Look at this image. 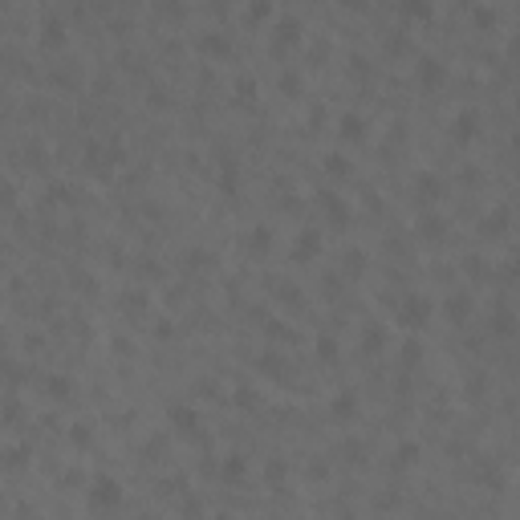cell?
<instances>
[{"mask_svg": "<svg viewBox=\"0 0 520 520\" xmlns=\"http://www.w3.org/2000/svg\"><path fill=\"white\" fill-rule=\"evenodd\" d=\"M317 354L326 358V362H333V358H337V337L321 333V337H317Z\"/></svg>", "mask_w": 520, "mask_h": 520, "instance_id": "34", "label": "cell"}, {"mask_svg": "<svg viewBox=\"0 0 520 520\" xmlns=\"http://www.w3.org/2000/svg\"><path fill=\"white\" fill-rule=\"evenodd\" d=\"M70 443H77V448H90V443H94V427H90V423H73L70 427Z\"/></svg>", "mask_w": 520, "mask_h": 520, "instance_id": "27", "label": "cell"}, {"mask_svg": "<svg viewBox=\"0 0 520 520\" xmlns=\"http://www.w3.org/2000/svg\"><path fill=\"white\" fill-rule=\"evenodd\" d=\"M236 402H240V406H248V411H252V406L260 402V395L252 390V386H236Z\"/></svg>", "mask_w": 520, "mask_h": 520, "instance_id": "38", "label": "cell"}, {"mask_svg": "<svg viewBox=\"0 0 520 520\" xmlns=\"http://www.w3.org/2000/svg\"><path fill=\"white\" fill-rule=\"evenodd\" d=\"M220 475H224L228 484H240V480L248 475V459H244L240 451H232V455H224V464H220Z\"/></svg>", "mask_w": 520, "mask_h": 520, "instance_id": "18", "label": "cell"}, {"mask_svg": "<svg viewBox=\"0 0 520 520\" xmlns=\"http://www.w3.org/2000/svg\"><path fill=\"white\" fill-rule=\"evenodd\" d=\"M443 313H448L455 326H464L468 317L475 313V301H472V293H451L448 301H443Z\"/></svg>", "mask_w": 520, "mask_h": 520, "instance_id": "13", "label": "cell"}, {"mask_svg": "<svg viewBox=\"0 0 520 520\" xmlns=\"http://www.w3.org/2000/svg\"><path fill=\"white\" fill-rule=\"evenodd\" d=\"M366 268V252H346V273H362Z\"/></svg>", "mask_w": 520, "mask_h": 520, "instance_id": "39", "label": "cell"}, {"mask_svg": "<svg viewBox=\"0 0 520 520\" xmlns=\"http://www.w3.org/2000/svg\"><path fill=\"white\" fill-rule=\"evenodd\" d=\"M415 77H419L423 90H439V86L448 82V66H443V57H435V53H419V61H415Z\"/></svg>", "mask_w": 520, "mask_h": 520, "instance_id": "3", "label": "cell"}, {"mask_svg": "<svg viewBox=\"0 0 520 520\" xmlns=\"http://www.w3.org/2000/svg\"><path fill=\"white\" fill-rule=\"evenodd\" d=\"M431 313H435V305H431L427 293H406L395 305V321H399L402 330H423L427 321H431Z\"/></svg>", "mask_w": 520, "mask_h": 520, "instance_id": "1", "label": "cell"}, {"mask_svg": "<svg viewBox=\"0 0 520 520\" xmlns=\"http://www.w3.org/2000/svg\"><path fill=\"white\" fill-rule=\"evenodd\" d=\"M49 395H53V399H70V390H73V382L66 378V374H49Z\"/></svg>", "mask_w": 520, "mask_h": 520, "instance_id": "26", "label": "cell"}, {"mask_svg": "<svg viewBox=\"0 0 520 520\" xmlns=\"http://www.w3.org/2000/svg\"><path fill=\"white\" fill-rule=\"evenodd\" d=\"M167 419H171V427H175L179 435H195V431H199V411H195L191 402H171V406H167Z\"/></svg>", "mask_w": 520, "mask_h": 520, "instance_id": "8", "label": "cell"}, {"mask_svg": "<svg viewBox=\"0 0 520 520\" xmlns=\"http://www.w3.org/2000/svg\"><path fill=\"white\" fill-rule=\"evenodd\" d=\"M264 333H268V337H297L293 330H284V321H268V326H264Z\"/></svg>", "mask_w": 520, "mask_h": 520, "instance_id": "40", "label": "cell"}, {"mask_svg": "<svg viewBox=\"0 0 520 520\" xmlns=\"http://www.w3.org/2000/svg\"><path fill=\"white\" fill-rule=\"evenodd\" d=\"M236 98L240 102H252V98H257V77H252V73H240L236 77Z\"/></svg>", "mask_w": 520, "mask_h": 520, "instance_id": "28", "label": "cell"}, {"mask_svg": "<svg viewBox=\"0 0 520 520\" xmlns=\"http://www.w3.org/2000/svg\"><path fill=\"white\" fill-rule=\"evenodd\" d=\"M260 370L268 374V378H284V358L277 350H268V354L260 358Z\"/></svg>", "mask_w": 520, "mask_h": 520, "instance_id": "25", "label": "cell"}, {"mask_svg": "<svg viewBox=\"0 0 520 520\" xmlns=\"http://www.w3.org/2000/svg\"><path fill=\"white\" fill-rule=\"evenodd\" d=\"M464 273H468L472 281H484V277H488V264H484V257H468V260H464Z\"/></svg>", "mask_w": 520, "mask_h": 520, "instance_id": "31", "label": "cell"}, {"mask_svg": "<svg viewBox=\"0 0 520 520\" xmlns=\"http://www.w3.org/2000/svg\"><path fill=\"white\" fill-rule=\"evenodd\" d=\"M66 37H70V24H66V17H61L57 8H45V13H41V45L57 49V45H66Z\"/></svg>", "mask_w": 520, "mask_h": 520, "instance_id": "5", "label": "cell"}, {"mask_svg": "<svg viewBox=\"0 0 520 520\" xmlns=\"http://www.w3.org/2000/svg\"><path fill=\"white\" fill-rule=\"evenodd\" d=\"M406 49H411L406 33H390V37H386V53H406Z\"/></svg>", "mask_w": 520, "mask_h": 520, "instance_id": "37", "label": "cell"}, {"mask_svg": "<svg viewBox=\"0 0 520 520\" xmlns=\"http://www.w3.org/2000/svg\"><path fill=\"white\" fill-rule=\"evenodd\" d=\"M382 346H386V330H382V326H366V333H362V350H366V354H378Z\"/></svg>", "mask_w": 520, "mask_h": 520, "instance_id": "22", "label": "cell"}, {"mask_svg": "<svg viewBox=\"0 0 520 520\" xmlns=\"http://www.w3.org/2000/svg\"><path fill=\"white\" fill-rule=\"evenodd\" d=\"M317 204H321V212L330 215L333 228H346V224H350V215H354V212H350V204H346L337 191H321V199H317Z\"/></svg>", "mask_w": 520, "mask_h": 520, "instance_id": "10", "label": "cell"}, {"mask_svg": "<svg viewBox=\"0 0 520 520\" xmlns=\"http://www.w3.org/2000/svg\"><path fill=\"white\" fill-rule=\"evenodd\" d=\"M297 41H301V21H297V17H281V21L273 24V41H268V49H273V57H284Z\"/></svg>", "mask_w": 520, "mask_h": 520, "instance_id": "4", "label": "cell"}, {"mask_svg": "<svg viewBox=\"0 0 520 520\" xmlns=\"http://www.w3.org/2000/svg\"><path fill=\"white\" fill-rule=\"evenodd\" d=\"M480 135V110L475 106H459L455 118H451V139L455 142H472Z\"/></svg>", "mask_w": 520, "mask_h": 520, "instance_id": "7", "label": "cell"}, {"mask_svg": "<svg viewBox=\"0 0 520 520\" xmlns=\"http://www.w3.org/2000/svg\"><path fill=\"white\" fill-rule=\"evenodd\" d=\"M284 475H289V464H284V459H277V455H273V459L264 464V480H268L273 488H281V484H284Z\"/></svg>", "mask_w": 520, "mask_h": 520, "instance_id": "24", "label": "cell"}, {"mask_svg": "<svg viewBox=\"0 0 520 520\" xmlns=\"http://www.w3.org/2000/svg\"><path fill=\"white\" fill-rule=\"evenodd\" d=\"M281 301H293V305H301V289H297V284H293V289L284 284V289H281Z\"/></svg>", "mask_w": 520, "mask_h": 520, "instance_id": "42", "label": "cell"}, {"mask_svg": "<svg viewBox=\"0 0 520 520\" xmlns=\"http://www.w3.org/2000/svg\"><path fill=\"white\" fill-rule=\"evenodd\" d=\"M508 224H512V208H508V204H496L492 212L480 220V232H484V236H504Z\"/></svg>", "mask_w": 520, "mask_h": 520, "instance_id": "11", "label": "cell"}, {"mask_svg": "<svg viewBox=\"0 0 520 520\" xmlns=\"http://www.w3.org/2000/svg\"><path fill=\"white\" fill-rule=\"evenodd\" d=\"M415 232H419L423 240H443L448 236V220L427 208V212H419V220H415Z\"/></svg>", "mask_w": 520, "mask_h": 520, "instance_id": "12", "label": "cell"}, {"mask_svg": "<svg viewBox=\"0 0 520 520\" xmlns=\"http://www.w3.org/2000/svg\"><path fill=\"white\" fill-rule=\"evenodd\" d=\"M24 468H29V448L24 443L0 448V472H24Z\"/></svg>", "mask_w": 520, "mask_h": 520, "instance_id": "16", "label": "cell"}, {"mask_svg": "<svg viewBox=\"0 0 520 520\" xmlns=\"http://www.w3.org/2000/svg\"><path fill=\"white\" fill-rule=\"evenodd\" d=\"M419 354H423V346H419L415 337H406V342H402V362H406V366H415V362H419Z\"/></svg>", "mask_w": 520, "mask_h": 520, "instance_id": "35", "label": "cell"}, {"mask_svg": "<svg viewBox=\"0 0 520 520\" xmlns=\"http://www.w3.org/2000/svg\"><path fill=\"white\" fill-rule=\"evenodd\" d=\"M415 195H419L423 204H435V199L443 195V179H439L435 171H423V175H415Z\"/></svg>", "mask_w": 520, "mask_h": 520, "instance_id": "17", "label": "cell"}, {"mask_svg": "<svg viewBox=\"0 0 520 520\" xmlns=\"http://www.w3.org/2000/svg\"><path fill=\"white\" fill-rule=\"evenodd\" d=\"M399 17H402V21H431L435 8H431V0H402Z\"/></svg>", "mask_w": 520, "mask_h": 520, "instance_id": "20", "label": "cell"}, {"mask_svg": "<svg viewBox=\"0 0 520 520\" xmlns=\"http://www.w3.org/2000/svg\"><path fill=\"white\" fill-rule=\"evenodd\" d=\"M492 333H496V337H512V333H517V313L504 305V301H500L496 313H492Z\"/></svg>", "mask_w": 520, "mask_h": 520, "instance_id": "19", "label": "cell"}, {"mask_svg": "<svg viewBox=\"0 0 520 520\" xmlns=\"http://www.w3.org/2000/svg\"><path fill=\"white\" fill-rule=\"evenodd\" d=\"M244 17H248V21H268V17H273V0H252V4L244 8Z\"/></svg>", "mask_w": 520, "mask_h": 520, "instance_id": "29", "label": "cell"}, {"mask_svg": "<svg viewBox=\"0 0 520 520\" xmlns=\"http://www.w3.org/2000/svg\"><path fill=\"white\" fill-rule=\"evenodd\" d=\"M321 248H326V236H321V228H301V232H297V240H293V260L309 264V260L321 257Z\"/></svg>", "mask_w": 520, "mask_h": 520, "instance_id": "6", "label": "cell"}, {"mask_svg": "<svg viewBox=\"0 0 520 520\" xmlns=\"http://www.w3.org/2000/svg\"><path fill=\"white\" fill-rule=\"evenodd\" d=\"M195 49L208 53V57H228V53H232V37H228L224 29H204V33L195 37Z\"/></svg>", "mask_w": 520, "mask_h": 520, "instance_id": "9", "label": "cell"}, {"mask_svg": "<svg viewBox=\"0 0 520 520\" xmlns=\"http://www.w3.org/2000/svg\"><path fill=\"white\" fill-rule=\"evenodd\" d=\"M337 135H342L346 142H362L366 139V118H362L358 110H346V114L337 118Z\"/></svg>", "mask_w": 520, "mask_h": 520, "instance_id": "15", "label": "cell"}, {"mask_svg": "<svg viewBox=\"0 0 520 520\" xmlns=\"http://www.w3.org/2000/svg\"><path fill=\"white\" fill-rule=\"evenodd\" d=\"M496 17H500V13H496V8H492V4H475V8H472V21L480 24V29H488V24H496Z\"/></svg>", "mask_w": 520, "mask_h": 520, "instance_id": "30", "label": "cell"}, {"mask_svg": "<svg viewBox=\"0 0 520 520\" xmlns=\"http://www.w3.org/2000/svg\"><path fill=\"white\" fill-rule=\"evenodd\" d=\"M326 475H330V468H326L321 459H313V464H309V480H326Z\"/></svg>", "mask_w": 520, "mask_h": 520, "instance_id": "41", "label": "cell"}, {"mask_svg": "<svg viewBox=\"0 0 520 520\" xmlns=\"http://www.w3.org/2000/svg\"><path fill=\"white\" fill-rule=\"evenodd\" d=\"M330 415L342 419V423H346V419H358V390H337L330 399Z\"/></svg>", "mask_w": 520, "mask_h": 520, "instance_id": "14", "label": "cell"}, {"mask_svg": "<svg viewBox=\"0 0 520 520\" xmlns=\"http://www.w3.org/2000/svg\"><path fill=\"white\" fill-rule=\"evenodd\" d=\"M475 475H480L484 484H492V488H500V484H504V475H500L496 464H480V468H475Z\"/></svg>", "mask_w": 520, "mask_h": 520, "instance_id": "32", "label": "cell"}, {"mask_svg": "<svg viewBox=\"0 0 520 520\" xmlns=\"http://www.w3.org/2000/svg\"><path fill=\"white\" fill-rule=\"evenodd\" d=\"M419 455H423V448H419L415 439H402L399 448H395V468H415Z\"/></svg>", "mask_w": 520, "mask_h": 520, "instance_id": "21", "label": "cell"}, {"mask_svg": "<svg viewBox=\"0 0 520 520\" xmlns=\"http://www.w3.org/2000/svg\"><path fill=\"white\" fill-rule=\"evenodd\" d=\"M281 90H284V94H301V73L284 70L281 73Z\"/></svg>", "mask_w": 520, "mask_h": 520, "instance_id": "36", "label": "cell"}, {"mask_svg": "<svg viewBox=\"0 0 520 520\" xmlns=\"http://www.w3.org/2000/svg\"><path fill=\"white\" fill-rule=\"evenodd\" d=\"M126 492H122V480L118 475H94L90 480V508H102V512H110V508H118Z\"/></svg>", "mask_w": 520, "mask_h": 520, "instance_id": "2", "label": "cell"}, {"mask_svg": "<svg viewBox=\"0 0 520 520\" xmlns=\"http://www.w3.org/2000/svg\"><path fill=\"white\" fill-rule=\"evenodd\" d=\"M183 512H188V517H199V512H204V504H199V500H183Z\"/></svg>", "mask_w": 520, "mask_h": 520, "instance_id": "43", "label": "cell"}, {"mask_svg": "<svg viewBox=\"0 0 520 520\" xmlns=\"http://www.w3.org/2000/svg\"><path fill=\"white\" fill-rule=\"evenodd\" d=\"M326 171H330L333 179H346V175H350L354 167H350V159H346L342 151H330V155H326Z\"/></svg>", "mask_w": 520, "mask_h": 520, "instance_id": "23", "label": "cell"}, {"mask_svg": "<svg viewBox=\"0 0 520 520\" xmlns=\"http://www.w3.org/2000/svg\"><path fill=\"white\" fill-rule=\"evenodd\" d=\"M248 244H252L257 252H268V248H273V232H268V228H252V236H248Z\"/></svg>", "mask_w": 520, "mask_h": 520, "instance_id": "33", "label": "cell"}]
</instances>
